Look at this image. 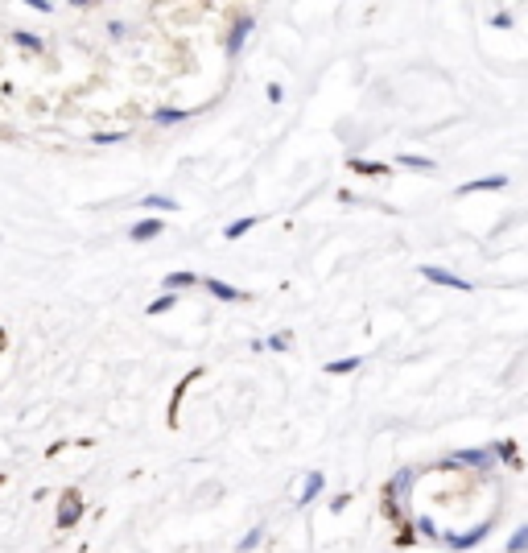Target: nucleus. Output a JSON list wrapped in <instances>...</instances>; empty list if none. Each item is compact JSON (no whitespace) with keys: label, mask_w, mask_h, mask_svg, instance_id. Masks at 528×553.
Returning a JSON list of instances; mask_svg holds the SVG:
<instances>
[{"label":"nucleus","mask_w":528,"mask_h":553,"mask_svg":"<svg viewBox=\"0 0 528 553\" xmlns=\"http://www.w3.org/2000/svg\"><path fill=\"white\" fill-rule=\"evenodd\" d=\"M322 488H326V479H322V471H314V475H306V488H302V496H297V504L306 508L314 496H322Z\"/></svg>","instance_id":"423d86ee"},{"label":"nucleus","mask_w":528,"mask_h":553,"mask_svg":"<svg viewBox=\"0 0 528 553\" xmlns=\"http://www.w3.org/2000/svg\"><path fill=\"white\" fill-rule=\"evenodd\" d=\"M256 223H260V219H252V215H248V219H235V223H231V227H227L223 236H227V240H240V236H248V231H252Z\"/></svg>","instance_id":"f8f14e48"},{"label":"nucleus","mask_w":528,"mask_h":553,"mask_svg":"<svg viewBox=\"0 0 528 553\" xmlns=\"http://www.w3.org/2000/svg\"><path fill=\"white\" fill-rule=\"evenodd\" d=\"M12 37H17V45H25V50H41V37H33V33H25V29H17Z\"/></svg>","instance_id":"f3484780"},{"label":"nucleus","mask_w":528,"mask_h":553,"mask_svg":"<svg viewBox=\"0 0 528 553\" xmlns=\"http://www.w3.org/2000/svg\"><path fill=\"white\" fill-rule=\"evenodd\" d=\"M401 165H409V169H434V161H430V157H413V153H405V157H401Z\"/></svg>","instance_id":"a211bd4d"},{"label":"nucleus","mask_w":528,"mask_h":553,"mask_svg":"<svg viewBox=\"0 0 528 553\" xmlns=\"http://www.w3.org/2000/svg\"><path fill=\"white\" fill-rule=\"evenodd\" d=\"M508 550H512V553H525V550H528V525H520V529L512 533V541H508Z\"/></svg>","instance_id":"dca6fc26"},{"label":"nucleus","mask_w":528,"mask_h":553,"mask_svg":"<svg viewBox=\"0 0 528 553\" xmlns=\"http://www.w3.org/2000/svg\"><path fill=\"white\" fill-rule=\"evenodd\" d=\"M91 140H95V145H120V140H124V132H95Z\"/></svg>","instance_id":"6ab92c4d"},{"label":"nucleus","mask_w":528,"mask_h":553,"mask_svg":"<svg viewBox=\"0 0 528 553\" xmlns=\"http://www.w3.org/2000/svg\"><path fill=\"white\" fill-rule=\"evenodd\" d=\"M421 277H425V281H434V285H446V289H463V293H467V289H475L467 277L446 273V269H438V264H425V269H421Z\"/></svg>","instance_id":"f257e3e1"},{"label":"nucleus","mask_w":528,"mask_h":553,"mask_svg":"<svg viewBox=\"0 0 528 553\" xmlns=\"http://www.w3.org/2000/svg\"><path fill=\"white\" fill-rule=\"evenodd\" d=\"M359 364H363L359 355H347V359H330V364H326V372H330V376H347V372H355Z\"/></svg>","instance_id":"9d476101"},{"label":"nucleus","mask_w":528,"mask_h":553,"mask_svg":"<svg viewBox=\"0 0 528 553\" xmlns=\"http://www.w3.org/2000/svg\"><path fill=\"white\" fill-rule=\"evenodd\" d=\"M190 112H178V107H161V112H153V120L157 124H178V120H186Z\"/></svg>","instance_id":"4468645a"},{"label":"nucleus","mask_w":528,"mask_h":553,"mask_svg":"<svg viewBox=\"0 0 528 553\" xmlns=\"http://www.w3.org/2000/svg\"><path fill=\"white\" fill-rule=\"evenodd\" d=\"M165 310H173V293H161L157 302H149V318H157V314H165Z\"/></svg>","instance_id":"2eb2a0df"},{"label":"nucleus","mask_w":528,"mask_h":553,"mask_svg":"<svg viewBox=\"0 0 528 553\" xmlns=\"http://www.w3.org/2000/svg\"><path fill=\"white\" fill-rule=\"evenodd\" d=\"M58 521H62V525H74V521H78V496H74V492L62 500V517H58Z\"/></svg>","instance_id":"ddd939ff"},{"label":"nucleus","mask_w":528,"mask_h":553,"mask_svg":"<svg viewBox=\"0 0 528 553\" xmlns=\"http://www.w3.org/2000/svg\"><path fill=\"white\" fill-rule=\"evenodd\" d=\"M264 347H273V351H285V347H289V335H268V339H264Z\"/></svg>","instance_id":"4be33fe9"},{"label":"nucleus","mask_w":528,"mask_h":553,"mask_svg":"<svg viewBox=\"0 0 528 553\" xmlns=\"http://www.w3.org/2000/svg\"><path fill=\"white\" fill-rule=\"evenodd\" d=\"M351 169H359V174H384V165H376V161H351Z\"/></svg>","instance_id":"412c9836"},{"label":"nucleus","mask_w":528,"mask_h":553,"mask_svg":"<svg viewBox=\"0 0 528 553\" xmlns=\"http://www.w3.org/2000/svg\"><path fill=\"white\" fill-rule=\"evenodd\" d=\"M260 537H264V529H252V533H248V537L240 541V550H244V553H248V550H256V545H260Z\"/></svg>","instance_id":"aec40b11"},{"label":"nucleus","mask_w":528,"mask_h":553,"mask_svg":"<svg viewBox=\"0 0 528 553\" xmlns=\"http://www.w3.org/2000/svg\"><path fill=\"white\" fill-rule=\"evenodd\" d=\"M207 289H211L219 302H244V293H240V289H231L227 281H215V277H211V281H207Z\"/></svg>","instance_id":"0eeeda50"},{"label":"nucleus","mask_w":528,"mask_h":553,"mask_svg":"<svg viewBox=\"0 0 528 553\" xmlns=\"http://www.w3.org/2000/svg\"><path fill=\"white\" fill-rule=\"evenodd\" d=\"M492 25H496V29H508V25H512V17H508V12H496V17H492Z\"/></svg>","instance_id":"5701e85b"},{"label":"nucleus","mask_w":528,"mask_h":553,"mask_svg":"<svg viewBox=\"0 0 528 553\" xmlns=\"http://www.w3.org/2000/svg\"><path fill=\"white\" fill-rule=\"evenodd\" d=\"M454 463H467V467H492V455H487V450H458Z\"/></svg>","instance_id":"6e6552de"},{"label":"nucleus","mask_w":528,"mask_h":553,"mask_svg":"<svg viewBox=\"0 0 528 553\" xmlns=\"http://www.w3.org/2000/svg\"><path fill=\"white\" fill-rule=\"evenodd\" d=\"M252 29H256V21H252V17H240V21L231 25V33H227V54H240L244 41L252 37Z\"/></svg>","instance_id":"7ed1b4c3"},{"label":"nucleus","mask_w":528,"mask_h":553,"mask_svg":"<svg viewBox=\"0 0 528 553\" xmlns=\"http://www.w3.org/2000/svg\"><path fill=\"white\" fill-rule=\"evenodd\" d=\"M140 207H149V211H173L178 202H173L169 194H145V198H140Z\"/></svg>","instance_id":"9b49d317"},{"label":"nucleus","mask_w":528,"mask_h":553,"mask_svg":"<svg viewBox=\"0 0 528 553\" xmlns=\"http://www.w3.org/2000/svg\"><path fill=\"white\" fill-rule=\"evenodd\" d=\"M194 281H198V277H194V273H186V269H182V273H169V277H165V281H161V285H165V289H169V293H178V289H186V285H194Z\"/></svg>","instance_id":"1a4fd4ad"},{"label":"nucleus","mask_w":528,"mask_h":553,"mask_svg":"<svg viewBox=\"0 0 528 553\" xmlns=\"http://www.w3.org/2000/svg\"><path fill=\"white\" fill-rule=\"evenodd\" d=\"M487 533H492V521H483L479 529H467V533H446V545H450V550H471V545H479Z\"/></svg>","instance_id":"f03ea898"},{"label":"nucleus","mask_w":528,"mask_h":553,"mask_svg":"<svg viewBox=\"0 0 528 553\" xmlns=\"http://www.w3.org/2000/svg\"><path fill=\"white\" fill-rule=\"evenodd\" d=\"M504 186H508V178H504V174H492V178L463 182V186H458V194H475V190H504Z\"/></svg>","instance_id":"20e7f679"},{"label":"nucleus","mask_w":528,"mask_h":553,"mask_svg":"<svg viewBox=\"0 0 528 553\" xmlns=\"http://www.w3.org/2000/svg\"><path fill=\"white\" fill-rule=\"evenodd\" d=\"M161 227H165L161 219H140V223H136V227H132L128 236H132V240L140 244V240H157V236H161Z\"/></svg>","instance_id":"39448f33"}]
</instances>
